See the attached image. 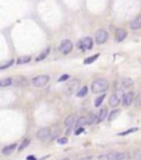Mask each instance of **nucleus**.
<instances>
[{"label": "nucleus", "mask_w": 141, "mask_h": 160, "mask_svg": "<svg viewBox=\"0 0 141 160\" xmlns=\"http://www.w3.org/2000/svg\"><path fill=\"white\" fill-rule=\"evenodd\" d=\"M109 87L108 81L104 80V78H98L96 81H94L92 84V92L95 94L104 93L106 92Z\"/></svg>", "instance_id": "1"}, {"label": "nucleus", "mask_w": 141, "mask_h": 160, "mask_svg": "<svg viewBox=\"0 0 141 160\" xmlns=\"http://www.w3.org/2000/svg\"><path fill=\"white\" fill-rule=\"evenodd\" d=\"M94 42H93V39L91 37H85V38H82L78 42H77V48L81 50V51H87V50H92Z\"/></svg>", "instance_id": "2"}, {"label": "nucleus", "mask_w": 141, "mask_h": 160, "mask_svg": "<svg viewBox=\"0 0 141 160\" xmlns=\"http://www.w3.org/2000/svg\"><path fill=\"white\" fill-rule=\"evenodd\" d=\"M49 80V75H39L37 77H33L31 83H32L33 86H35V87H42V86L48 84Z\"/></svg>", "instance_id": "3"}, {"label": "nucleus", "mask_w": 141, "mask_h": 160, "mask_svg": "<svg viewBox=\"0 0 141 160\" xmlns=\"http://www.w3.org/2000/svg\"><path fill=\"white\" fill-rule=\"evenodd\" d=\"M72 50H73V43L70 42V40H64V41H62L60 44V52L61 53H63V54H68L72 52Z\"/></svg>", "instance_id": "4"}, {"label": "nucleus", "mask_w": 141, "mask_h": 160, "mask_svg": "<svg viewBox=\"0 0 141 160\" xmlns=\"http://www.w3.org/2000/svg\"><path fill=\"white\" fill-rule=\"evenodd\" d=\"M121 89H119L117 93L113 94L110 97H109V105L111 106V107H116V106H118L120 103V100L122 99V96H121Z\"/></svg>", "instance_id": "5"}, {"label": "nucleus", "mask_w": 141, "mask_h": 160, "mask_svg": "<svg viewBox=\"0 0 141 160\" xmlns=\"http://www.w3.org/2000/svg\"><path fill=\"white\" fill-rule=\"evenodd\" d=\"M108 40V32L106 30H98L95 37V41L97 44H104Z\"/></svg>", "instance_id": "6"}, {"label": "nucleus", "mask_w": 141, "mask_h": 160, "mask_svg": "<svg viewBox=\"0 0 141 160\" xmlns=\"http://www.w3.org/2000/svg\"><path fill=\"white\" fill-rule=\"evenodd\" d=\"M50 134H51V130H50L49 127H44V128H41L37 132V138L41 141H44L50 137Z\"/></svg>", "instance_id": "7"}, {"label": "nucleus", "mask_w": 141, "mask_h": 160, "mask_svg": "<svg viewBox=\"0 0 141 160\" xmlns=\"http://www.w3.org/2000/svg\"><path fill=\"white\" fill-rule=\"evenodd\" d=\"M133 93L132 92H128V93H126L122 95V105L126 106V107H128V106H130L132 104V102H133Z\"/></svg>", "instance_id": "8"}, {"label": "nucleus", "mask_w": 141, "mask_h": 160, "mask_svg": "<svg viewBox=\"0 0 141 160\" xmlns=\"http://www.w3.org/2000/svg\"><path fill=\"white\" fill-rule=\"evenodd\" d=\"M115 38H116V41H117V42L124 41V40L127 38V31H126L125 29H122V28H118V29L116 30V32H115Z\"/></svg>", "instance_id": "9"}, {"label": "nucleus", "mask_w": 141, "mask_h": 160, "mask_svg": "<svg viewBox=\"0 0 141 160\" xmlns=\"http://www.w3.org/2000/svg\"><path fill=\"white\" fill-rule=\"evenodd\" d=\"M126 158V154L124 152H110L107 154V160H124Z\"/></svg>", "instance_id": "10"}, {"label": "nucleus", "mask_w": 141, "mask_h": 160, "mask_svg": "<svg viewBox=\"0 0 141 160\" xmlns=\"http://www.w3.org/2000/svg\"><path fill=\"white\" fill-rule=\"evenodd\" d=\"M13 84L16 86H19V87H23V86H27L29 84V81L24 76H18L13 80Z\"/></svg>", "instance_id": "11"}, {"label": "nucleus", "mask_w": 141, "mask_h": 160, "mask_svg": "<svg viewBox=\"0 0 141 160\" xmlns=\"http://www.w3.org/2000/svg\"><path fill=\"white\" fill-rule=\"evenodd\" d=\"M108 115V108L107 107H103L102 109L99 110V113H98L97 115V119H96V123L99 124V123H102L106 119V117Z\"/></svg>", "instance_id": "12"}, {"label": "nucleus", "mask_w": 141, "mask_h": 160, "mask_svg": "<svg viewBox=\"0 0 141 160\" xmlns=\"http://www.w3.org/2000/svg\"><path fill=\"white\" fill-rule=\"evenodd\" d=\"M74 124H76V116L74 115V114H72V115H68L65 118L64 125H65L67 128H70V127H73V125H74Z\"/></svg>", "instance_id": "13"}, {"label": "nucleus", "mask_w": 141, "mask_h": 160, "mask_svg": "<svg viewBox=\"0 0 141 160\" xmlns=\"http://www.w3.org/2000/svg\"><path fill=\"white\" fill-rule=\"evenodd\" d=\"M132 80L131 78H128V77H125V78H122L121 80V82H120V86L122 89H127V88H130L132 86Z\"/></svg>", "instance_id": "14"}, {"label": "nucleus", "mask_w": 141, "mask_h": 160, "mask_svg": "<svg viewBox=\"0 0 141 160\" xmlns=\"http://www.w3.org/2000/svg\"><path fill=\"white\" fill-rule=\"evenodd\" d=\"M130 29L131 30H138V29H141V15L137 17L136 19L131 22Z\"/></svg>", "instance_id": "15"}, {"label": "nucleus", "mask_w": 141, "mask_h": 160, "mask_svg": "<svg viewBox=\"0 0 141 160\" xmlns=\"http://www.w3.org/2000/svg\"><path fill=\"white\" fill-rule=\"evenodd\" d=\"M17 147V143H11L9 146H6L2 148V154H10L15 151V149Z\"/></svg>", "instance_id": "16"}, {"label": "nucleus", "mask_w": 141, "mask_h": 160, "mask_svg": "<svg viewBox=\"0 0 141 160\" xmlns=\"http://www.w3.org/2000/svg\"><path fill=\"white\" fill-rule=\"evenodd\" d=\"M86 124H87V117L86 116H82V117H79V118L76 121L75 126L76 128H81V127H83L84 125H86Z\"/></svg>", "instance_id": "17"}, {"label": "nucleus", "mask_w": 141, "mask_h": 160, "mask_svg": "<svg viewBox=\"0 0 141 160\" xmlns=\"http://www.w3.org/2000/svg\"><path fill=\"white\" fill-rule=\"evenodd\" d=\"M31 61V56L30 55H24V56H20L18 60H17V63L19 64V65H21V64H27Z\"/></svg>", "instance_id": "18"}, {"label": "nucleus", "mask_w": 141, "mask_h": 160, "mask_svg": "<svg viewBox=\"0 0 141 160\" xmlns=\"http://www.w3.org/2000/svg\"><path fill=\"white\" fill-rule=\"evenodd\" d=\"M13 84V80L11 77H7V78H3L0 81V86L1 87H7V86H10Z\"/></svg>", "instance_id": "19"}, {"label": "nucleus", "mask_w": 141, "mask_h": 160, "mask_svg": "<svg viewBox=\"0 0 141 160\" xmlns=\"http://www.w3.org/2000/svg\"><path fill=\"white\" fill-rule=\"evenodd\" d=\"M50 48H46V49L44 50L43 52H41L40 54L38 55V57L35 59V61H38V62H40V61H42V60H44V59H46V56L49 55V53H50Z\"/></svg>", "instance_id": "20"}, {"label": "nucleus", "mask_w": 141, "mask_h": 160, "mask_svg": "<svg viewBox=\"0 0 141 160\" xmlns=\"http://www.w3.org/2000/svg\"><path fill=\"white\" fill-rule=\"evenodd\" d=\"M96 119H97V116L95 115V113L91 112L88 116H87V124L88 125H92L93 123H96Z\"/></svg>", "instance_id": "21"}, {"label": "nucleus", "mask_w": 141, "mask_h": 160, "mask_svg": "<svg viewBox=\"0 0 141 160\" xmlns=\"http://www.w3.org/2000/svg\"><path fill=\"white\" fill-rule=\"evenodd\" d=\"M98 57H99V54H94L92 55V56H88V57H86L85 60H84V64H91V63H93V62H95V61L97 60Z\"/></svg>", "instance_id": "22"}, {"label": "nucleus", "mask_w": 141, "mask_h": 160, "mask_svg": "<svg viewBox=\"0 0 141 160\" xmlns=\"http://www.w3.org/2000/svg\"><path fill=\"white\" fill-rule=\"evenodd\" d=\"M120 114V109H115V110H113L110 114H109V116H108V121H114L115 118L117 117V116L119 115Z\"/></svg>", "instance_id": "23"}, {"label": "nucleus", "mask_w": 141, "mask_h": 160, "mask_svg": "<svg viewBox=\"0 0 141 160\" xmlns=\"http://www.w3.org/2000/svg\"><path fill=\"white\" fill-rule=\"evenodd\" d=\"M87 92H88V88H87V86H83V87L77 92V97H84L85 95L87 94Z\"/></svg>", "instance_id": "24"}, {"label": "nucleus", "mask_w": 141, "mask_h": 160, "mask_svg": "<svg viewBox=\"0 0 141 160\" xmlns=\"http://www.w3.org/2000/svg\"><path fill=\"white\" fill-rule=\"evenodd\" d=\"M78 83H79V82H78L77 80H74V81L70 83V84H68V85H67V86H68V88H70V93H72L73 91H75L76 87H77V85H78Z\"/></svg>", "instance_id": "25"}, {"label": "nucleus", "mask_w": 141, "mask_h": 160, "mask_svg": "<svg viewBox=\"0 0 141 160\" xmlns=\"http://www.w3.org/2000/svg\"><path fill=\"white\" fill-rule=\"evenodd\" d=\"M104 99H105V95H100V96H98L97 98L95 99V106H96V107L100 106V105L103 104Z\"/></svg>", "instance_id": "26"}, {"label": "nucleus", "mask_w": 141, "mask_h": 160, "mask_svg": "<svg viewBox=\"0 0 141 160\" xmlns=\"http://www.w3.org/2000/svg\"><path fill=\"white\" fill-rule=\"evenodd\" d=\"M29 143H30V139H24V140L22 141L21 146L19 147V149H18V150H19V151H22L23 149H24V148H27L28 146H29Z\"/></svg>", "instance_id": "27"}, {"label": "nucleus", "mask_w": 141, "mask_h": 160, "mask_svg": "<svg viewBox=\"0 0 141 160\" xmlns=\"http://www.w3.org/2000/svg\"><path fill=\"white\" fill-rule=\"evenodd\" d=\"M137 130H138L137 128H130V129H127V130H125V132H119L118 135H119V136H126V135H129V134H132V132H137Z\"/></svg>", "instance_id": "28"}, {"label": "nucleus", "mask_w": 141, "mask_h": 160, "mask_svg": "<svg viewBox=\"0 0 141 160\" xmlns=\"http://www.w3.org/2000/svg\"><path fill=\"white\" fill-rule=\"evenodd\" d=\"M13 62H15V60H13V59H11V60L7 61L5 64H2V65L0 66V70H5V69H7V67L11 66L12 64H13Z\"/></svg>", "instance_id": "29"}, {"label": "nucleus", "mask_w": 141, "mask_h": 160, "mask_svg": "<svg viewBox=\"0 0 141 160\" xmlns=\"http://www.w3.org/2000/svg\"><path fill=\"white\" fill-rule=\"evenodd\" d=\"M57 143H60V145H65V143H68V139L66 137H61L57 139Z\"/></svg>", "instance_id": "30"}, {"label": "nucleus", "mask_w": 141, "mask_h": 160, "mask_svg": "<svg viewBox=\"0 0 141 160\" xmlns=\"http://www.w3.org/2000/svg\"><path fill=\"white\" fill-rule=\"evenodd\" d=\"M70 78V75H67V74H64V75H62V76L59 78V82H64L66 80H68Z\"/></svg>", "instance_id": "31"}, {"label": "nucleus", "mask_w": 141, "mask_h": 160, "mask_svg": "<svg viewBox=\"0 0 141 160\" xmlns=\"http://www.w3.org/2000/svg\"><path fill=\"white\" fill-rule=\"evenodd\" d=\"M83 132H84V128H83V127H81V128H76L75 135H76V136H78V135H81Z\"/></svg>", "instance_id": "32"}, {"label": "nucleus", "mask_w": 141, "mask_h": 160, "mask_svg": "<svg viewBox=\"0 0 141 160\" xmlns=\"http://www.w3.org/2000/svg\"><path fill=\"white\" fill-rule=\"evenodd\" d=\"M136 159H137V160H141V150H139V151H137V154H136Z\"/></svg>", "instance_id": "33"}, {"label": "nucleus", "mask_w": 141, "mask_h": 160, "mask_svg": "<svg viewBox=\"0 0 141 160\" xmlns=\"http://www.w3.org/2000/svg\"><path fill=\"white\" fill-rule=\"evenodd\" d=\"M27 159H28V160H37V159H35V157H34V156H29Z\"/></svg>", "instance_id": "34"}, {"label": "nucleus", "mask_w": 141, "mask_h": 160, "mask_svg": "<svg viewBox=\"0 0 141 160\" xmlns=\"http://www.w3.org/2000/svg\"><path fill=\"white\" fill-rule=\"evenodd\" d=\"M62 160H70L68 158H64V159H62Z\"/></svg>", "instance_id": "35"}, {"label": "nucleus", "mask_w": 141, "mask_h": 160, "mask_svg": "<svg viewBox=\"0 0 141 160\" xmlns=\"http://www.w3.org/2000/svg\"><path fill=\"white\" fill-rule=\"evenodd\" d=\"M81 160H86V159H81Z\"/></svg>", "instance_id": "36"}]
</instances>
